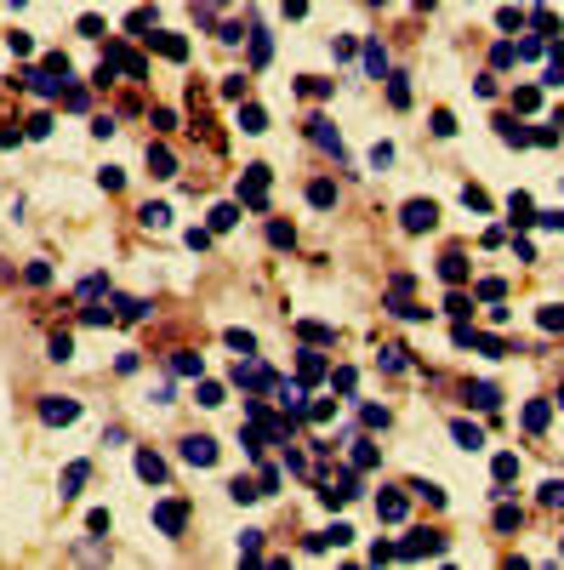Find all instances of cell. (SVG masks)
Instances as JSON below:
<instances>
[{"label":"cell","mask_w":564,"mask_h":570,"mask_svg":"<svg viewBox=\"0 0 564 570\" xmlns=\"http://www.w3.org/2000/svg\"><path fill=\"white\" fill-rule=\"evenodd\" d=\"M240 200L251 211H263L268 205V165H245V183H240Z\"/></svg>","instance_id":"cell-1"},{"label":"cell","mask_w":564,"mask_h":570,"mask_svg":"<svg viewBox=\"0 0 564 570\" xmlns=\"http://www.w3.org/2000/svg\"><path fill=\"white\" fill-rule=\"evenodd\" d=\"M399 223H405V234H422V229L439 223V205H433V200H411V205L399 211Z\"/></svg>","instance_id":"cell-2"},{"label":"cell","mask_w":564,"mask_h":570,"mask_svg":"<svg viewBox=\"0 0 564 570\" xmlns=\"http://www.w3.org/2000/svg\"><path fill=\"white\" fill-rule=\"evenodd\" d=\"M234 382H240V388H280V382H274V371H268L263 360H256V354H245V360H240Z\"/></svg>","instance_id":"cell-3"},{"label":"cell","mask_w":564,"mask_h":570,"mask_svg":"<svg viewBox=\"0 0 564 570\" xmlns=\"http://www.w3.org/2000/svg\"><path fill=\"white\" fill-rule=\"evenodd\" d=\"M433 559V553H439V536H433V531H411V542H399L394 548V559Z\"/></svg>","instance_id":"cell-4"},{"label":"cell","mask_w":564,"mask_h":570,"mask_svg":"<svg viewBox=\"0 0 564 570\" xmlns=\"http://www.w3.org/2000/svg\"><path fill=\"white\" fill-rule=\"evenodd\" d=\"M154 524H160L165 536H177L183 524H188V502H160V508H154Z\"/></svg>","instance_id":"cell-5"},{"label":"cell","mask_w":564,"mask_h":570,"mask_svg":"<svg viewBox=\"0 0 564 570\" xmlns=\"http://www.w3.org/2000/svg\"><path fill=\"white\" fill-rule=\"evenodd\" d=\"M308 137H314L325 154H336V160H342V137H336V125H331L325 114H314V120H308Z\"/></svg>","instance_id":"cell-6"},{"label":"cell","mask_w":564,"mask_h":570,"mask_svg":"<svg viewBox=\"0 0 564 570\" xmlns=\"http://www.w3.org/2000/svg\"><path fill=\"white\" fill-rule=\"evenodd\" d=\"M183 462H194V468H211V462H216V440H205V433L183 440Z\"/></svg>","instance_id":"cell-7"},{"label":"cell","mask_w":564,"mask_h":570,"mask_svg":"<svg viewBox=\"0 0 564 570\" xmlns=\"http://www.w3.org/2000/svg\"><path fill=\"white\" fill-rule=\"evenodd\" d=\"M40 416H46V422H74L80 405H74V400H57V393H46V400H40Z\"/></svg>","instance_id":"cell-8"},{"label":"cell","mask_w":564,"mask_h":570,"mask_svg":"<svg viewBox=\"0 0 564 570\" xmlns=\"http://www.w3.org/2000/svg\"><path fill=\"white\" fill-rule=\"evenodd\" d=\"M149 171H154V177H177V160H171L165 143H149Z\"/></svg>","instance_id":"cell-9"},{"label":"cell","mask_w":564,"mask_h":570,"mask_svg":"<svg viewBox=\"0 0 564 570\" xmlns=\"http://www.w3.org/2000/svg\"><path fill=\"white\" fill-rule=\"evenodd\" d=\"M507 223H513V229L536 223V205H530V194H513V200H507Z\"/></svg>","instance_id":"cell-10"},{"label":"cell","mask_w":564,"mask_h":570,"mask_svg":"<svg viewBox=\"0 0 564 570\" xmlns=\"http://www.w3.org/2000/svg\"><path fill=\"white\" fill-rule=\"evenodd\" d=\"M467 405H479V411H496V405H502L496 382H473V388H467Z\"/></svg>","instance_id":"cell-11"},{"label":"cell","mask_w":564,"mask_h":570,"mask_svg":"<svg viewBox=\"0 0 564 570\" xmlns=\"http://www.w3.org/2000/svg\"><path fill=\"white\" fill-rule=\"evenodd\" d=\"M439 274H445L450 285H462V280H467V257H462V251H445V257H439Z\"/></svg>","instance_id":"cell-12"},{"label":"cell","mask_w":564,"mask_h":570,"mask_svg":"<svg viewBox=\"0 0 564 570\" xmlns=\"http://www.w3.org/2000/svg\"><path fill=\"white\" fill-rule=\"evenodd\" d=\"M149 40H154V46H160L171 63H183V57H188V40H183V34H149Z\"/></svg>","instance_id":"cell-13"},{"label":"cell","mask_w":564,"mask_h":570,"mask_svg":"<svg viewBox=\"0 0 564 570\" xmlns=\"http://www.w3.org/2000/svg\"><path fill=\"white\" fill-rule=\"evenodd\" d=\"M137 473L149 479V485H165V462H160L154 451H137Z\"/></svg>","instance_id":"cell-14"},{"label":"cell","mask_w":564,"mask_h":570,"mask_svg":"<svg viewBox=\"0 0 564 570\" xmlns=\"http://www.w3.org/2000/svg\"><path fill=\"white\" fill-rule=\"evenodd\" d=\"M450 440H456L462 451H479V445H485V433L473 428V422H450Z\"/></svg>","instance_id":"cell-15"},{"label":"cell","mask_w":564,"mask_h":570,"mask_svg":"<svg viewBox=\"0 0 564 570\" xmlns=\"http://www.w3.org/2000/svg\"><path fill=\"white\" fill-rule=\"evenodd\" d=\"M240 125L251 131V137H256V131H268V114H263V103H240Z\"/></svg>","instance_id":"cell-16"},{"label":"cell","mask_w":564,"mask_h":570,"mask_svg":"<svg viewBox=\"0 0 564 570\" xmlns=\"http://www.w3.org/2000/svg\"><path fill=\"white\" fill-rule=\"evenodd\" d=\"M376 519H387V524H399V519H405V496H399V491H387V496L376 502Z\"/></svg>","instance_id":"cell-17"},{"label":"cell","mask_w":564,"mask_h":570,"mask_svg":"<svg viewBox=\"0 0 564 570\" xmlns=\"http://www.w3.org/2000/svg\"><path fill=\"white\" fill-rule=\"evenodd\" d=\"M296 337H308V342H336L331 325H314V320H296Z\"/></svg>","instance_id":"cell-18"},{"label":"cell","mask_w":564,"mask_h":570,"mask_svg":"<svg viewBox=\"0 0 564 570\" xmlns=\"http://www.w3.org/2000/svg\"><path fill=\"white\" fill-rule=\"evenodd\" d=\"M268 52H274V46H268V34H263V29H251V69H263Z\"/></svg>","instance_id":"cell-19"},{"label":"cell","mask_w":564,"mask_h":570,"mask_svg":"<svg viewBox=\"0 0 564 570\" xmlns=\"http://www.w3.org/2000/svg\"><path fill=\"white\" fill-rule=\"evenodd\" d=\"M513 109H518V114L542 109V92H536V86H518V92H513Z\"/></svg>","instance_id":"cell-20"},{"label":"cell","mask_w":564,"mask_h":570,"mask_svg":"<svg viewBox=\"0 0 564 570\" xmlns=\"http://www.w3.org/2000/svg\"><path fill=\"white\" fill-rule=\"evenodd\" d=\"M525 428H530V433L547 428V400H530V405H525Z\"/></svg>","instance_id":"cell-21"},{"label":"cell","mask_w":564,"mask_h":570,"mask_svg":"<svg viewBox=\"0 0 564 570\" xmlns=\"http://www.w3.org/2000/svg\"><path fill=\"white\" fill-rule=\"evenodd\" d=\"M143 223H149V229H171V205H160V200L143 205Z\"/></svg>","instance_id":"cell-22"},{"label":"cell","mask_w":564,"mask_h":570,"mask_svg":"<svg viewBox=\"0 0 564 570\" xmlns=\"http://www.w3.org/2000/svg\"><path fill=\"white\" fill-rule=\"evenodd\" d=\"M85 473H92V468H85V462H69V473H63V496H74V491L85 485Z\"/></svg>","instance_id":"cell-23"},{"label":"cell","mask_w":564,"mask_h":570,"mask_svg":"<svg viewBox=\"0 0 564 570\" xmlns=\"http://www.w3.org/2000/svg\"><path fill=\"white\" fill-rule=\"evenodd\" d=\"M382 69H387V57H382V46L371 40V46H365V74H371V80H382Z\"/></svg>","instance_id":"cell-24"},{"label":"cell","mask_w":564,"mask_h":570,"mask_svg":"<svg viewBox=\"0 0 564 570\" xmlns=\"http://www.w3.org/2000/svg\"><path fill=\"white\" fill-rule=\"evenodd\" d=\"M387 103H394V109H405V103H411V86H405V74H394V80H387Z\"/></svg>","instance_id":"cell-25"},{"label":"cell","mask_w":564,"mask_h":570,"mask_svg":"<svg viewBox=\"0 0 564 570\" xmlns=\"http://www.w3.org/2000/svg\"><path fill=\"white\" fill-rule=\"evenodd\" d=\"M376 365H382V371H405L411 360H405V348H382V354H376Z\"/></svg>","instance_id":"cell-26"},{"label":"cell","mask_w":564,"mask_h":570,"mask_svg":"<svg viewBox=\"0 0 564 570\" xmlns=\"http://www.w3.org/2000/svg\"><path fill=\"white\" fill-rule=\"evenodd\" d=\"M308 200H314L319 211H331V205H336V183H314V189H308Z\"/></svg>","instance_id":"cell-27"},{"label":"cell","mask_w":564,"mask_h":570,"mask_svg":"<svg viewBox=\"0 0 564 570\" xmlns=\"http://www.w3.org/2000/svg\"><path fill=\"white\" fill-rule=\"evenodd\" d=\"M348 451H354V468H376V445H365V440H348Z\"/></svg>","instance_id":"cell-28"},{"label":"cell","mask_w":564,"mask_h":570,"mask_svg":"<svg viewBox=\"0 0 564 570\" xmlns=\"http://www.w3.org/2000/svg\"><path fill=\"white\" fill-rule=\"evenodd\" d=\"M296 371H302V382H319V376H325V360H319V354H302Z\"/></svg>","instance_id":"cell-29"},{"label":"cell","mask_w":564,"mask_h":570,"mask_svg":"<svg viewBox=\"0 0 564 570\" xmlns=\"http://www.w3.org/2000/svg\"><path fill=\"white\" fill-rule=\"evenodd\" d=\"M462 205H467V211H490V194L467 183V189H462Z\"/></svg>","instance_id":"cell-30"},{"label":"cell","mask_w":564,"mask_h":570,"mask_svg":"<svg viewBox=\"0 0 564 570\" xmlns=\"http://www.w3.org/2000/svg\"><path fill=\"white\" fill-rule=\"evenodd\" d=\"M518 524H525L518 508H496V531H518Z\"/></svg>","instance_id":"cell-31"},{"label":"cell","mask_w":564,"mask_h":570,"mask_svg":"<svg viewBox=\"0 0 564 570\" xmlns=\"http://www.w3.org/2000/svg\"><path fill=\"white\" fill-rule=\"evenodd\" d=\"M256 553H263V531H245L240 536V559H256Z\"/></svg>","instance_id":"cell-32"},{"label":"cell","mask_w":564,"mask_h":570,"mask_svg":"<svg viewBox=\"0 0 564 570\" xmlns=\"http://www.w3.org/2000/svg\"><path fill=\"white\" fill-rule=\"evenodd\" d=\"M542 502H547V508H564V479H547V485H542Z\"/></svg>","instance_id":"cell-33"},{"label":"cell","mask_w":564,"mask_h":570,"mask_svg":"<svg viewBox=\"0 0 564 570\" xmlns=\"http://www.w3.org/2000/svg\"><path fill=\"white\" fill-rule=\"evenodd\" d=\"M171 371H177V376H200V354H177V360H171Z\"/></svg>","instance_id":"cell-34"},{"label":"cell","mask_w":564,"mask_h":570,"mask_svg":"<svg viewBox=\"0 0 564 570\" xmlns=\"http://www.w3.org/2000/svg\"><path fill=\"white\" fill-rule=\"evenodd\" d=\"M513 473H518V456H507V451H502V456H496V485H507Z\"/></svg>","instance_id":"cell-35"},{"label":"cell","mask_w":564,"mask_h":570,"mask_svg":"<svg viewBox=\"0 0 564 570\" xmlns=\"http://www.w3.org/2000/svg\"><path fill=\"white\" fill-rule=\"evenodd\" d=\"M234 223H240L234 205H216V211H211V229H234Z\"/></svg>","instance_id":"cell-36"},{"label":"cell","mask_w":564,"mask_h":570,"mask_svg":"<svg viewBox=\"0 0 564 570\" xmlns=\"http://www.w3.org/2000/svg\"><path fill=\"white\" fill-rule=\"evenodd\" d=\"M194 400L211 411V405H223V388H216V382H200V393H194Z\"/></svg>","instance_id":"cell-37"},{"label":"cell","mask_w":564,"mask_h":570,"mask_svg":"<svg viewBox=\"0 0 564 570\" xmlns=\"http://www.w3.org/2000/svg\"><path fill=\"white\" fill-rule=\"evenodd\" d=\"M69 354H74V337L57 331V337H52V360H69Z\"/></svg>","instance_id":"cell-38"},{"label":"cell","mask_w":564,"mask_h":570,"mask_svg":"<svg viewBox=\"0 0 564 570\" xmlns=\"http://www.w3.org/2000/svg\"><path fill=\"white\" fill-rule=\"evenodd\" d=\"M228 496H234V502H251V496H263V491H256L251 479H234V485H228Z\"/></svg>","instance_id":"cell-39"},{"label":"cell","mask_w":564,"mask_h":570,"mask_svg":"<svg viewBox=\"0 0 564 570\" xmlns=\"http://www.w3.org/2000/svg\"><path fill=\"white\" fill-rule=\"evenodd\" d=\"M228 348H240V354H256V337H251V331H228Z\"/></svg>","instance_id":"cell-40"},{"label":"cell","mask_w":564,"mask_h":570,"mask_svg":"<svg viewBox=\"0 0 564 570\" xmlns=\"http://www.w3.org/2000/svg\"><path fill=\"white\" fill-rule=\"evenodd\" d=\"M308 416H314V422H331V416H336V400H314Z\"/></svg>","instance_id":"cell-41"},{"label":"cell","mask_w":564,"mask_h":570,"mask_svg":"<svg viewBox=\"0 0 564 570\" xmlns=\"http://www.w3.org/2000/svg\"><path fill=\"white\" fill-rule=\"evenodd\" d=\"M359 422H365V428H387V411H382V405H365Z\"/></svg>","instance_id":"cell-42"},{"label":"cell","mask_w":564,"mask_h":570,"mask_svg":"<svg viewBox=\"0 0 564 570\" xmlns=\"http://www.w3.org/2000/svg\"><path fill=\"white\" fill-rule=\"evenodd\" d=\"M331 388H336V393H354V371H348V365L331 371Z\"/></svg>","instance_id":"cell-43"},{"label":"cell","mask_w":564,"mask_h":570,"mask_svg":"<svg viewBox=\"0 0 564 570\" xmlns=\"http://www.w3.org/2000/svg\"><path fill=\"white\" fill-rule=\"evenodd\" d=\"M268 240H274V245H291L296 234H291V223H268Z\"/></svg>","instance_id":"cell-44"},{"label":"cell","mask_w":564,"mask_h":570,"mask_svg":"<svg viewBox=\"0 0 564 570\" xmlns=\"http://www.w3.org/2000/svg\"><path fill=\"white\" fill-rule=\"evenodd\" d=\"M502 291H507L502 280H479V297H485V302H502Z\"/></svg>","instance_id":"cell-45"},{"label":"cell","mask_w":564,"mask_h":570,"mask_svg":"<svg viewBox=\"0 0 564 570\" xmlns=\"http://www.w3.org/2000/svg\"><path fill=\"white\" fill-rule=\"evenodd\" d=\"M542 331H564V308H542Z\"/></svg>","instance_id":"cell-46"},{"label":"cell","mask_w":564,"mask_h":570,"mask_svg":"<svg viewBox=\"0 0 564 570\" xmlns=\"http://www.w3.org/2000/svg\"><path fill=\"white\" fill-rule=\"evenodd\" d=\"M302 92H308V97H331V80H314L308 74V80H302Z\"/></svg>","instance_id":"cell-47"},{"label":"cell","mask_w":564,"mask_h":570,"mask_svg":"<svg viewBox=\"0 0 564 570\" xmlns=\"http://www.w3.org/2000/svg\"><path fill=\"white\" fill-rule=\"evenodd\" d=\"M496 23H502V29H525V12H518V6H507V12L496 18Z\"/></svg>","instance_id":"cell-48"},{"label":"cell","mask_w":564,"mask_h":570,"mask_svg":"<svg viewBox=\"0 0 564 570\" xmlns=\"http://www.w3.org/2000/svg\"><path fill=\"white\" fill-rule=\"evenodd\" d=\"M149 120H154V131H171V125H177V114H171V109H154Z\"/></svg>","instance_id":"cell-49"},{"label":"cell","mask_w":564,"mask_h":570,"mask_svg":"<svg viewBox=\"0 0 564 570\" xmlns=\"http://www.w3.org/2000/svg\"><path fill=\"white\" fill-rule=\"evenodd\" d=\"M490 57H496V69H507V63H513V57H518V46H507V40H502V46H496V52H490Z\"/></svg>","instance_id":"cell-50"},{"label":"cell","mask_w":564,"mask_h":570,"mask_svg":"<svg viewBox=\"0 0 564 570\" xmlns=\"http://www.w3.org/2000/svg\"><path fill=\"white\" fill-rule=\"evenodd\" d=\"M365 6H387V0H365Z\"/></svg>","instance_id":"cell-51"},{"label":"cell","mask_w":564,"mask_h":570,"mask_svg":"<svg viewBox=\"0 0 564 570\" xmlns=\"http://www.w3.org/2000/svg\"><path fill=\"white\" fill-rule=\"evenodd\" d=\"M553 125H564V109H558V120H553Z\"/></svg>","instance_id":"cell-52"},{"label":"cell","mask_w":564,"mask_h":570,"mask_svg":"<svg viewBox=\"0 0 564 570\" xmlns=\"http://www.w3.org/2000/svg\"><path fill=\"white\" fill-rule=\"evenodd\" d=\"M558 405H564V388H558Z\"/></svg>","instance_id":"cell-53"}]
</instances>
